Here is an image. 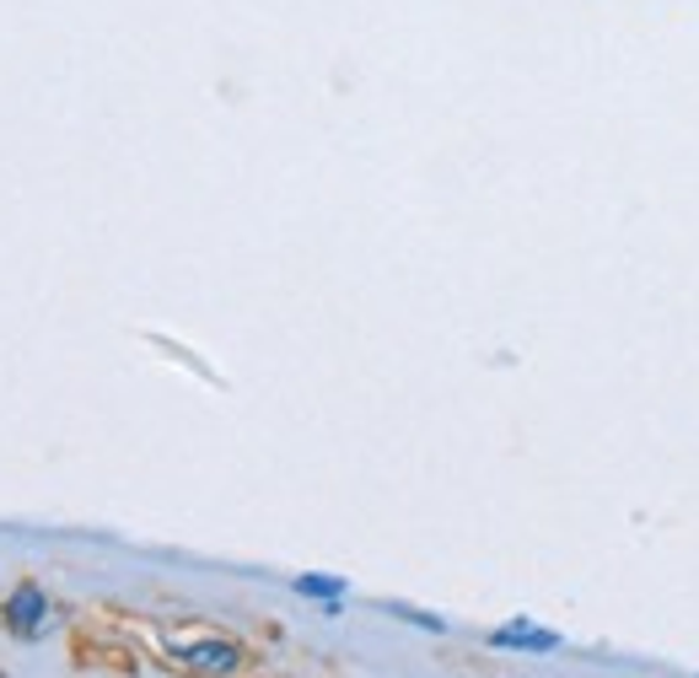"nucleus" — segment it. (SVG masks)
Segmentation results:
<instances>
[{
	"mask_svg": "<svg viewBox=\"0 0 699 678\" xmlns=\"http://www.w3.org/2000/svg\"><path fill=\"white\" fill-rule=\"evenodd\" d=\"M0 619H6V631L17 640H43L54 631V619H60V608L49 603L39 582H22L17 593L6 597V608H0Z\"/></svg>",
	"mask_w": 699,
	"mask_h": 678,
	"instance_id": "f257e3e1",
	"label": "nucleus"
},
{
	"mask_svg": "<svg viewBox=\"0 0 699 678\" xmlns=\"http://www.w3.org/2000/svg\"><path fill=\"white\" fill-rule=\"evenodd\" d=\"M167 651H172V663H183V668L210 674V678H226L243 668V646L232 636H189V640H172Z\"/></svg>",
	"mask_w": 699,
	"mask_h": 678,
	"instance_id": "f03ea898",
	"label": "nucleus"
},
{
	"mask_svg": "<svg viewBox=\"0 0 699 678\" xmlns=\"http://www.w3.org/2000/svg\"><path fill=\"white\" fill-rule=\"evenodd\" d=\"M490 646H500V651H560V631H543V625H533V619H511V625H500V631H490Z\"/></svg>",
	"mask_w": 699,
	"mask_h": 678,
	"instance_id": "7ed1b4c3",
	"label": "nucleus"
},
{
	"mask_svg": "<svg viewBox=\"0 0 699 678\" xmlns=\"http://www.w3.org/2000/svg\"><path fill=\"white\" fill-rule=\"evenodd\" d=\"M290 587H296L301 597H324V608L339 614V597H345V582H339V576H296Z\"/></svg>",
	"mask_w": 699,
	"mask_h": 678,
	"instance_id": "20e7f679",
	"label": "nucleus"
},
{
	"mask_svg": "<svg viewBox=\"0 0 699 678\" xmlns=\"http://www.w3.org/2000/svg\"><path fill=\"white\" fill-rule=\"evenodd\" d=\"M399 619H410V625H425V631H447V619H436V614H420V608H393Z\"/></svg>",
	"mask_w": 699,
	"mask_h": 678,
	"instance_id": "39448f33",
	"label": "nucleus"
},
{
	"mask_svg": "<svg viewBox=\"0 0 699 678\" xmlns=\"http://www.w3.org/2000/svg\"><path fill=\"white\" fill-rule=\"evenodd\" d=\"M695 678H699V674H695Z\"/></svg>",
	"mask_w": 699,
	"mask_h": 678,
	"instance_id": "423d86ee",
	"label": "nucleus"
}]
</instances>
